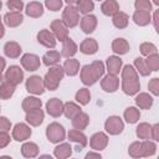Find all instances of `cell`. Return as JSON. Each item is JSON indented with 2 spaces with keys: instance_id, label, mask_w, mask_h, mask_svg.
Instances as JSON below:
<instances>
[{
  "instance_id": "cell-1",
  "label": "cell",
  "mask_w": 159,
  "mask_h": 159,
  "mask_svg": "<svg viewBox=\"0 0 159 159\" xmlns=\"http://www.w3.org/2000/svg\"><path fill=\"white\" fill-rule=\"evenodd\" d=\"M122 89L125 94H129V96L135 94L140 89L138 73L130 65L124 66L122 71Z\"/></svg>"
},
{
  "instance_id": "cell-2",
  "label": "cell",
  "mask_w": 159,
  "mask_h": 159,
  "mask_svg": "<svg viewBox=\"0 0 159 159\" xmlns=\"http://www.w3.org/2000/svg\"><path fill=\"white\" fill-rule=\"evenodd\" d=\"M104 73V65L101 61H93L91 65H86L81 70V80L86 86L96 83Z\"/></svg>"
},
{
  "instance_id": "cell-3",
  "label": "cell",
  "mask_w": 159,
  "mask_h": 159,
  "mask_svg": "<svg viewBox=\"0 0 159 159\" xmlns=\"http://www.w3.org/2000/svg\"><path fill=\"white\" fill-rule=\"evenodd\" d=\"M155 144L150 140L144 142H134L129 145L128 153L133 158H140V157H149L155 153Z\"/></svg>"
},
{
  "instance_id": "cell-4",
  "label": "cell",
  "mask_w": 159,
  "mask_h": 159,
  "mask_svg": "<svg viewBox=\"0 0 159 159\" xmlns=\"http://www.w3.org/2000/svg\"><path fill=\"white\" fill-rule=\"evenodd\" d=\"M63 75H65V72L61 66H52L43 78L45 87L50 91H55L58 87V83L62 80Z\"/></svg>"
},
{
  "instance_id": "cell-5",
  "label": "cell",
  "mask_w": 159,
  "mask_h": 159,
  "mask_svg": "<svg viewBox=\"0 0 159 159\" xmlns=\"http://www.w3.org/2000/svg\"><path fill=\"white\" fill-rule=\"evenodd\" d=\"M46 135L51 143H58L65 139L66 132L61 124L53 122V123L48 124V127L46 128Z\"/></svg>"
},
{
  "instance_id": "cell-6",
  "label": "cell",
  "mask_w": 159,
  "mask_h": 159,
  "mask_svg": "<svg viewBox=\"0 0 159 159\" xmlns=\"http://www.w3.org/2000/svg\"><path fill=\"white\" fill-rule=\"evenodd\" d=\"M62 21L66 24L67 27H75L80 21V15L77 7L73 5H68L62 14Z\"/></svg>"
},
{
  "instance_id": "cell-7",
  "label": "cell",
  "mask_w": 159,
  "mask_h": 159,
  "mask_svg": "<svg viewBox=\"0 0 159 159\" xmlns=\"http://www.w3.org/2000/svg\"><path fill=\"white\" fill-rule=\"evenodd\" d=\"M26 89L30 93H34V94H41V93H43V91H45L43 80L40 76H31L26 81Z\"/></svg>"
},
{
  "instance_id": "cell-8",
  "label": "cell",
  "mask_w": 159,
  "mask_h": 159,
  "mask_svg": "<svg viewBox=\"0 0 159 159\" xmlns=\"http://www.w3.org/2000/svg\"><path fill=\"white\" fill-rule=\"evenodd\" d=\"M51 30L53 36L60 41H63L68 37V27L62 20H53L51 22Z\"/></svg>"
},
{
  "instance_id": "cell-9",
  "label": "cell",
  "mask_w": 159,
  "mask_h": 159,
  "mask_svg": "<svg viewBox=\"0 0 159 159\" xmlns=\"http://www.w3.org/2000/svg\"><path fill=\"white\" fill-rule=\"evenodd\" d=\"M104 128H106V130H107L109 134L116 135V134H119V133L123 130L124 124H123V122H122V119H120L119 117L113 116V117H109V118L106 120Z\"/></svg>"
},
{
  "instance_id": "cell-10",
  "label": "cell",
  "mask_w": 159,
  "mask_h": 159,
  "mask_svg": "<svg viewBox=\"0 0 159 159\" xmlns=\"http://www.w3.org/2000/svg\"><path fill=\"white\" fill-rule=\"evenodd\" d=\"M22 78H24V73L19 66H10L5 73V81H7L15 86L21 83Z\"/></svg>"
},
{
  "instance_id": "cell-11",
  "label": "cell",
  "mask_w": 159,
  "mask_h": 159,
  "mask_svg": "<svg viewBox=\"0 0 159 159\" xmlns=\"http://www.w3.org/2000/svg\"><path fill=\"white\" fill-rule=\"evenodd\" d=\"M31 135V129L25 123H17L12 129V138L17 142H22L29 139Z\"/></svg>"
},
{
  "instance_id": "cell-12",
  "label": "cell",
  "mask_w": 159,
  "mask_h": 159,
  "mask_svg": "<svg viewBox=\"0 0 159 159\" xmlns=\"http://www.w3.org/2000/svg\"><path fill=\"white\" fill-rule=\"evenodd\" d=\"M21 65L27 71H36L40 67V58L34 53H25L21 57Z\"/></svg>"
},
{
  "instance_id": "cell-13",
  "label": "cell",
  "mask_w": 159,
  "mask_h": 159,
  "mask_svg": "<svg viewBox=\"0 0 159 159\" xmlns=\"http://www.w3.org/2000/svg\"><path fill=\"white\" fill-rule=\"evenodd\" d=\"M47 113L52 117H60L63 113V103L58 98H51L46 103Z\"/></svg>"
},
{
  "instance_id": "cell-14",
  "label": "cell",
  "mask_w": 159,
  "mask_h": 159,
  "mask_svg": "<svg viewBox=\"0 0 159 159\" xmlns=\"http://www.w3.org/2000/svg\"><path fill=\"white\" fill-rule=\"evenodd\" d=\"M37 41L43 45L45 47H48V48H53L56 46V37L53 36V34L46 29L41 30L39 34H37Z\"/></svg>"
},
{
  "instance_id": "cell-15",
  "label": "cell",
  "mask_w": 159,
  "mask_h": 159,
  "mask_svg": "<svg viewBox=\"0 0 159 159\" xmlns=\"http://www.w3.org/2000/svg\"><path fill=\"white\" fill-rule=\"evenodd\" d=\"M68 139L71 142L77 143V147H76V150L77 152H81L82 148H84L87 145V138H86V135L81 130H78V129L70 130L68 132Z\"/></svg>"
},
{
  "instance_id": "cell-16",
  "label": "cell",
  "mask_w": 159,
  "mask_h": 159,
  "mask_svg": "<svg viewBox=\"0 0 159 159\" xmlns=\"http://www.w3.org/2000/svg\"><path fill=\"white\" fill-rule=\"evenodd\" d=\"M89 144H91V148L92 149H94V150H102L108 144V137L104 133L98 132V133H96V134L92 135V138L89 140Z\"/></svg>"
},
{
  "instance_id": "cell-17",
  "label": "cell",
  "mask_w": 159,
  "mask_h": 159,
  "mask_svg": "<svg viewBox=\"0 0 159 159\" xmlns=\"http://www.w3.org/2000/svg\"><path fill=\"white\" fill-rule=\"evenodd\" d=\"M101 86L102 88L106 91V92H114L118 86H119V80L117 78L116 75H112V73H108L101 82Z\"/></svg>"
},
{
  "instance_id": "cell-18",
  "label": "cell",
  "mask_w": 159,
  "mask_h": 159,
  "mask_svg": "<svg viewBox=\"0 0 159 159\" xmlns=\"http://www.w3.org/2000/svg\"><path fill=\"white\" fill-rule=\"evenodd\" d=\"M26 120H27V123H30L31 125L37 127V125H40V124L42 123V120H43V112L41 111V108L29 111V112H26Z\"/></svg>"
},
{
  "instance_id": "cell-19",
  "label": "cell",
  "mask_w": 159,
  "mask_h": 159,
  "mask_svg": "<svg viewBox=\"0 0 159 159\" xmlns=\"http://www.w3.org/2000/svg\"><path fill=\"white\" fill-rule=\"evenodd\" d=\"M80 50L84 55H93L98 50V43L94 39H84L80 46Z\"/></svg>"
},
{
  "instance_id": "cell-20",
  "label": "cell",
  "mask_w": 159,
  "mask_h": 159,
  "mask_svg": "<svg viewBox=\"0 0 159 159\" xmlns=\"http://www.w3.org/2000/svg\"><path fill=\"white\" fill-rule=\"evenodd\" d=\"M22 20H24V17H22V15H21L20 11H10V12H7V14L5 15V17H4L5 24H6L7 26H10V27H16V26H19V25L22 22Z\"/></svg>"
},
{
  "instance_id": "cell-21",
  "label": "cell",
  "mask_w": 159,
  "mask_h": 159,
  "mask_svg": "<svg viewBox=\"0 0 159 159\" xmlns=\"http://www.w3.org/2000/svg\"><path fill=\"white\" fill-rule=\"evenodd\" d=\"M97 26V19L93 15H86L82 20H81V29L83 30V32L86 34H91L94 31Z\"/></svg>"
},
{
  "instance_id": "cell-22",
  "label": "cell",
  "mask_w": 159,
  "mask_h": 159,
  "mask_svg": "<svg viewBox=\"0 0 159 159\" xmlns=\"http://www.w3.org/2000/svg\"><path fill=\"white\" fill-rule=\"evenodd\" d=\"M4 52L10 58H17L20 56V53H21V47H20V45L17 42L9 41L4 46Z\"/></svg>"
},
{
  "instance_id": "cell-23",
  "label": "cell",
  "mask_w": 159,
  "mask_h": 159,
  "mask_svg": "<svg viewBox=\"0 0 159 159\" xmlns=\"http://www.w3.org/2000/svg\"><path fill=\"white\" fill-rule=\"evenodd\" d=\"M62 52H61V56H65L67 58H70L71 56H73L76 52H77V45L75 43L73 40L71 39H66L62 41Z\"/></svg>"
},
{
  "instance_id": "cell-24",
  "label": "cell",
  "mask_w": 159,
  "mask_h": 159,
  "mask_svg": "<svg viewBox=\"0 0 159 159\" xmlns=\"http://www.w3.org/2000/svg\"><path fill=\"white\" fill-rule=\"evenodd\" d=\"M101 10L104 15L107 16H113L116 15L118 11H119V5L116 0H106L102 6H101Z\"/></svg>"
},
{
  "instance_id": "cell-25",
  "label": "cell",
  "mask_w": 159,
  "mask_h": 159,
  "mask_svg": "<svg viewBox=\"0 0 159 159\" xmlns=\"http://www.w3.org/2000/svg\"><path fill=\"white\" fill-rule=\"evenodd\" d=\"M88 123H89V118L83 112H80L76 117L72 118V125H73L75 129H78V130L84 129L88 125Z\"/></svg>"
},
{
  "instance_id": "cell-26",
  "label": "cell",
  "mask_w": 159,
  "mask_h": 159,
  "mask_svg": "<svg viewBox=\"0 0 159 159\" xmlns=\"http://www.w3.org/2000/svg\"><path fill=\"white\" fill-rule=\"evenodd\" d=\"M122 67V60L117 56H109L107 58V70H108V73H112V75H117L119 73V70Z\"/></svg>"
},
{
  "instance_id": "cell-27",
  "label": "cell",
  "mask_w": 159,
  "mask_h": 159,
  "mask_svg": "<svg viewBox=\"0 0 159 159\" xmlns=\"http://www.w3.org/2000/svg\"><path fill=\"white\" fill-rule=\"evenodd\" d=\"M15 87H16L15 84H12V83H10V82L4 80L0 83V98L1 99H9L14 94Z\"/></svg>"
},
{
  "instance_id": "cell-28",
  "label": "cell",
  "mask_w": 159,
  "mask_h": 159,
  "mask_svg": "<svg viewBox=\"0 0 159 159\" xmlns=\"http://www.w3.org/2000/svg\"><path fill=\"white\" fill-rule=\"evenodd\" d=\"M112 50L118 55H124L129 51V43L124 39H116L112 42Z\"/></svg>"
},
{
  "instance_id": "cell-29",
  "label": "cell",
  "mask_w": 159,
  "mask_h": 159,
  "mask_svg": "<svg viewBox=\"0 0 159 159\" xmlns=\"http://www.w3.org/2000/svg\"><path fill=\"white\" fill-rule=\"evenodd\" d=\"M26 14L29 16H31V17H40L43 14V7L37 1L29 2L27 6H26Z\"/></svg>"
},
{
  "instance_id": "cell-30",
  "label": "cell",
  "mask_w": 159,
  "mask_h": 159,
  "mask_svg": "<svg viewBox=\"0 0 159 159\" xmlns=\"http://www.w3.org/2000/svg\"><path fill=\"white\" fill-rule=\"evenodd\" d=\"M133 20H134V22H135L137 25H139V26H145V25H148V24L152 21V19H150V12L137 10V11L134 12V15H133Z\"/></svg>"
},
{
  "instance_id": "cell-31",
  "label": "cell",
  "mask_w": 159,
  "mask_h": 159,
  "mask_svg": "<svg viewBox=\"0 0 159 159\" xmlns=\"http://www.w3.org/2000/svg\"><path fill=\"white\" fill-rule=\"evenodd\" d=\"M41 106H42L41 99H39V98H36V97H26V98L22 101V109H24L25 112L41 108Z\"/></svg>"
},
{
  "instance_id": "cell-32",
  "label": "cell",
  "mask_w": 159,
  "mask_h": 159,
  "mask_svg": "<svg viewBox=\"0 0 159 159\" xmlns=\"http://www.w3.org/2000/svg\"><path fill=\"white\" fill-rule=\"evenodd\" d=\"M63 71L66 75L68 76H75L77 75L78 70H80V62L77 60H73V58H70V60H66V62L63 63Z\"/></svg>"
},
{
  "instance_id": "cell-33",
  "label": "cell",
  "mask_w": 159,
  "mask_h": 159,
  "mask_svg": "<svg viewBox=\"0 0 159 159\" xmlns=\"http://www.w3.org/2000/svg\"><path fill=\"white\" fill-rule=\"evenodd\" d=\"M113 25L117 27V29H124L127 27L128 25V21H129V16L125 14V12H122V11H118L116 15H113Z\"/></svg>"
},
{
  "instance_id": "cell-34",
  "label": "cell",
  "mask_w": 159,
  "mask_h": 159,
  "mask_svg": "<svg viewBox=\"0 0 159 159\" xmlns=\"http://www.w3.org/2000/svg\"><path fill=\"white\" fill-rule=\"evenodd\" d=\"M72 154V148L68 143H62L58 147L55 148V157L58 159H65L68 158Z\"/></svg>"
},
{
  "instance_id": "cell-35",
  "label": "cell",
  "mask_w": 159,
  "mask_h": 159,
  "mask_svg": "<svg viewBox=\"0 0 159 159\" xmlns=\"http://www.w3.org/2000/svg\"><path fill=\"white\" fill-rule=\"evenodd\" d=\"M135 103L142 109H149L153 104V98L148 93H139L135 98Z\"/></svg>"
},
{
  "instance_id": "cell-36",
  "label": "cell",
  "mask_w": 159,
  "mask_h": 159,
  "mask_svg": "<svg viewBox=\"0 0 159 159\" xmlns=\"http://www.w3.org/2000/svg\"><path fill=\"white\" fill-rule=\"evenodd\" d=\"M21 153L24 157L26 158H34L39 154V147L35 144V143H25L22 147H21Z\"/></svg>"
},
{
  "instance_id": "cell-37",
  "label": "cell",
  "mask_w": 159,
  "mask_h": 159,
  "mask_svg": "<svg viewBox=\"0 0 159 159\" xmlns=\"http://www.w3.org/2000/svg\"><path fill=\"white\" fill-rule=\"evenodd\" d=\"M80 112H81V108L76 103H73V102H67V103L63 104V113L70 119H72L73 117H76Z\"/></svg>"
},
{
  "instance_id": "cell-38",
  "label": "cell",
  "mask_w": 159,
  "mask_h": 159,
  "mask_svg": "<svg viewBox=\"0 0 159 159\" xmlns=\"http://www.w3.org/2000/svg\"><path fill=\"white\" fill-rule=\"evenodd\" d=\"M60 58H61V53L57 52V51H48L42 57L43 63L46 66H53V65H56L60 61Z\"/></svg>"
},
{
  "instance_id": "cell-39",
  "label": "cell",
  "mask_w": 159,
  "mask_h": 159,
  "mask_svg": "<svg viewBox=\"0 0 159 159\" xmlns=\"http://www.w3.org/2000/svg\"><path fill=\"white\" fill-rule=\"evenodd\" d=\"M139 117H140V113H139V111L137 109V108H134V107H129V108H127L125 111H124V118H125V120L128 122V123H135L138 119H139Z\"/></svg>"
},
{
  "instance_id": "cell-40",
  "label": "cell",
  "mask_w": 159,
  "mask_h": 159,
  "mask_svg": "<svg viewBox=\"0 0 159 159\" xmlns=\"http://www.w3.org/2000/svg\"><path fill=\"white\" fill-rule=\"evenodd\" d=\"M77 4H78L77 10H78L81 14H84V15L89 14V12L93 10V7H94V4H93L92 0H80Z\"/></svg>"
},
{
  "instance_id": "cell-41",
  "label": "cell",
  "mask_w": 159,
  "mask_h": 159,
  "mask_svg": "<svg viewBox=\"0 0 159 159\" xmlns=\"http://www.w3.org/2000/svg\"><path fill=\"white\" fill-rule=\"evenodd\" d=\"M148 68L150 71H158L159 70V55L155 52V53H152L148 56L147 60H144Z\"/></svg>"
},
{
  "instance_id": "cell-42",
  "label": "cell",
  "mask_w": 159,
  "mask_h": 159,
  "mask_svg": "<svg viewBox=\"0 0 159 159\" xmlns=\"http://www.w3.org/2000/svg\"><path fill=\"white\" fill-rule=\"evenodd\" d=\"M150 125L148 123H140L137 127V135L140 139H149L150 137Z\"/></svg>"
},
{
  "instance_id": "cell-43",
  "label": "cell",
  "mask_w": 159,
  "mask_h": 159,
  "mask_svg": "<svg viewBox=\"0 0 159 159\" xmlns=\"http://www.w3.org/2000/svg\"><path fill=\"white\" fill-rule=\"evenodd\" d=\"M134 66H135V68L138 70V72H139L142 76H148V75L150 73V70L148 68L145 61H144L143 58H140V57H137V58L134 60Z\"/></svg>"
},
{
  "instance_id": "cell-44",
  "label": "cell",
  "mask_w": 159,
  "mask_h": 159,
  "mask_svg": "<svg viewBox=\"0 0 159 159\" xmlns=\"http://www.w3.org/2000/svg\"><path fill=\"white\" fill-rule=\"evenodd\" d=\"M91 99V93L87 88H81L77 93H76V101L80 102L81 104H87Z\"/></svg>"
},
{
  "instance_id": "cell-45",
  "label": "cell",
  "mask_w": 159,
  "mask_h": 159,
  "mask_svg": "<svg viewBox=\"0 0 159 159\" xmlns=\"http://www.w3.org/2000/svg\"><path fill=\"white\" fill-rule=\"evenodd\" d=\"M140 52L144 56H149V55L157 52V47L153 43H150V42H143L140 45Z\"/></svg>"
},
{
  "instance_id": "cell-46",
  "label": "cell",
  "mask_w": 159,
  "mask_h": 159,
  "mask_svg": "<svg viewBox=\"0 0 159 159\" xmlns=\"http://www.w3.org/2000/svg\"><path fill=\"white\" fill-rule=\"evenodd\" d=\"M134 6H135L137 10H140V11L150 12V10H152V4H150L149 0H135Z\"/></svg>"
},
{
  "instance_id": "cell-47",
  "label": "cell",
  "mask_w": 159,
  "mask_h": 159,
  "mask_svg": "<svg viewBox=\"0 0 159 159\" xmlns=\"http://www.w3.org/2000/svg\"><path fill=\"white\" fill-rule=\"evenodd\" d=\"M45 5L51 11H57L62 7V0H45Z\"/></svg>"
},
{
  "instance_id": "cell-48",
  "label": "cell",
  "mask_w": 159,
  "mask_h": 159,
  "mask_svg": "<svg viewBox=\"0 0 159 159\" xmlns=\"http://www.w3.org/2000/svg\"><path fill=\"white\" fill-rule=\"evenodd\" d=\"M7 7L11 11H21L24 7V2H22V0H9Z\"/></svg>"
},
{
  "instance_id": "cell-49",
  "label": "cell",
  "mask_w": 159,
  "mask_h": 159,
  "mask_svg": "<svg viewBox=\"0 0 159 159\" xmlns=\"http://www.w3.org/2000/svg\"><path fill=\"white\" fill-rule=\"evenodd\" d=\"M148 87H149L150 92H152L154 96H158V94H159V80H158V78H153V80L149 82Z\"/></svg>"
},
{
  "instance_id": "cell-50",
  "label": "cell",
  "mask_w": 159,
  "mask_h": 159,
  "mask_svg": "<svg viewBox=\"0 0 159 159\" xmlns=\"http://www.w3.org/2000/svg\"><path fill=\"white\" fill-rule=\"evenodd\" d=\"M11 127L10 120L6 117H0V132H7Z\"/></svg>"
},
{
  "instance_id": "cell-51",
  "label": "cell",
  "mask_w": 159,
  "mask_h": 159,
  "mask_svg": "<svg viewBox=\"0 0 159 159\" xmlns=\"http://www.w3.org/2000/svg\"><path fill=\"white\" fill-rule=\"evenodd\" d=\"M10 143V135L7 132H0V148H5Z\"/></svg>"
},
{
  "instance_id": "cell-52",
  "label": "cell",
  "mask_w": 159,
  "mask_h": 159,
  "mask_svg": "<svg viewBox=\"0 0 159 159\" xmlns=\"http://www.w3.org/2000/svg\"><path fill=\"white\" fill-rule=\"evenodd\" d=\"M150 137L154 140H159V124H154L150 128Z\"/></svg>"
},
{
  "instance_id": "cell-53",
  "label": "cell",
  "mask_w": 159,
  "mask_h": 159,
  "mask_svg": "<svg viewBox=\"0 0 159 159\" xmlns=\"http://www.w3.org/2000/svg\"><path fill=\"white\" fill-rule=\"evenodd\" d=\"M158 15H159V12L158 11H155L154 12V17H153V21H154V27L158 30Z\"/></svg>"
},
{
  "instance_id": "cell-54",
  "label": "cell",
  "mask_w": 159,
  "mask_h": 159,
  "mask_svg": "<svg viewBox=\"0 0 159 159\" xmlns=\"http://www.w3.org/2000/svg\"><path fill=\"white\" fill-rule=\"evenodd\" d=\"M86 158H87V159H89V158H101V154H97V153H88V154L86 155Z\"/></svg>"
},
{
  "instance_id": "cell-55",
  "label": "cell",
  "mask_w": 159,
  "mask_h": 159,
  "mask_svg": "<svg viewBox=\"0 0 159 159\" xmlns=\"http://www.w3.org/2000/svg\"><path fill=\"white\" fill-rule=\"evenodd\" d=\"M5 65H6L5 60H4L2 57H0V73H1V72H2V70L5 68Z\"/></svg>"
},
{
  "instance_id": "cell-56",
  "label": "cell",
  "mask_w": 159,
  "mask_h": 159,
  "mask_svg": "<svg viewBox=\"0 0 159 159\" xmlns=\"http://www.w3.org/2000/svg\"><path fill=\"white\" fill-rule=\"evenodd\" d=\"M4 26H2V24H1V19H0V39L4 36Z\"/></svg>"
},
{
  "instance_id": "cell-57",
  "label": "cell",
  "mask_w": 159,
  "mask_h": 159,
  "mask_svg": "<svg viewBox=\"0 0 159 159\" xmlns=\"http://www.w3.org/2000/svg\"><path fill=\"white\" fill-rule=\"evenodd\" d=\"M67 4H70V5H72V4H76V2H78L80 0H65Z\"/></svg>"
},
{
  "instance_id": "cell-58",
  "label": "cell",
  "mask_w": 159,
  "mask_h": 159,
  "mask_svg": "<svg viewBox=\"0 0 159 159\" xmlns=\"http://www.w3.org/2000/svg\"><path fill=\"white\" fill-rule=\"evenodd\" d=\"M153 1H154L155 5H159V0H153Z\"/></svg>"
},
{
  "instance_id": "cell-59",
  "label": "cell",
  "mask_w": 159,
  "mask_h": 159,
  "mask_svg": "<svg viewBox=\"0 0 159 159\" xmlns=\"http://www.w3.org/2000/svg\"><path fill=\"white\" fill-rule=\"evenodd\" d=\"M2 82V76H1V73H0V83Z\"/></svg>"
},
{
  "instance_id": "cell-60",
  "label": "cell",
  "mask_w": 159,
  "mask_h": 159,
  "mask_svg": "<svg viewBox=\"0 0 159 159\" xmlns=\"http://www.w3.org/2000/svg\"><path fill=\"white\" fill-rule=\"evenodd\" d=\"M1 6H2V4H1V0H0V9H1Z\"/></svg>"
},
{
  "instance_id": "cell-61",
  "label": "cell",
  "mask_w": 159,
  "mask_h": 159,
  "mask_svg": "<svg viewBox=\"0 0 159 159\" xmlns=\"http://www.w3.org/2000/svg\"><path fill=\"white\" fill-rule=\"evenodd\" d=\"M98 1H99V0H98Z\"/></svg>"
}]
</instances>
